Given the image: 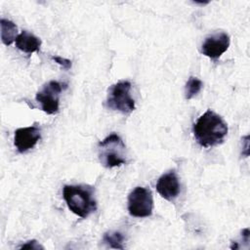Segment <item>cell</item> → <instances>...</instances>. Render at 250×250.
Listing matches in <instances>:
<instances>
[{
  "label": "cell",
  "mask_w": 250,
  "mask_h": 250,
  "mask_svg": "<svg viewBox=\"0 0 250 250\" xmlns=\"http://www.w3.org/2000/svg\"><path fill=\"white\" fill-rule=\"evenodd\" d=\"M62 197L68 209L76 216L86 219L97 210L95 189L88 185H66Z\"/></svg>",
  "instance_id": "2"
},
{
  "label": "cell",
  "mask_w": 250,
  "mask_h": 250,
  "mask_svg": "<svg viewBox=\"0 0 250 250\" xmlns=\"http://www.w3.org/2000/svg\"><path fill=\"white\" fill-rule=\"evenodd\" d=\"M228 131L225 120L211 109L200 115L192 127L196 142L203 147H211L222 144L228 135Z\"/></svg>",
  "instance_id": "1"
},
{
  "label": "cell",
  "mask_w": 250,
  "mask_h": 250,
  "mask_svg": "<svg viewBox=\"0 0 250 250\" xmlns=\"http://www.w3.org/2000/svg\"><path fill=\"white\" fill-rule=\"evenodd\" d=\"M16 47L27 54L38 52L41 46V40L26 30H22L16 38Z\"/></svg>",
  "instance_id": "10"
},
{
  "label": "cell",
  "mask_w": 250,
  "mask_h": 250,
  "mask_svg": "<svg viewBox=\"0 0 250 250\" xmlns=\"http://www.w3.org/2000/svg\"><path fill=\"white\" fill-rule=\"evenodd\" d=\"M124 236L118 231H107L103 236V242L109 248L124 249L123 246Z\"/></svg>",
  "instance_id": "12"
},
{
  "label": "cell",
  "mask_w": 250,
  "mask_h": 250,
  "mask_svg": "<svg viewBox=\"0 0 250 250\" xmlns=\"http://www.w3.org/2000/svg\"><path fill=\"white\" fill-rule=\"evenodd\" d=\"M40 138L41 130L37 125L19 128L15 131L14 145L20 153H23L34 147Z\"/></svg>",
  "instance_id": "8"
},
{
  "label": "cell",
  "mask_w": 250,
  "mask_h": 250,
  "mask_svg": "<svg viewBox=\"0 0 250 250\" xmlns=\"http://www.w3.org/2000/svg\"><path fill=\"white\" fill-rule=\"evenodd\" d=\"M66 88V84H62L56 80H51L44 84L41 90L36 93L35 100L40 104L41 109L48 114H55L59 111L60 95Z\"/></svg>",
  "instance_id": "6"
},
{
  "label": "cell",
  "mask_w": 250,
  "mask_h": 250,
  "mask_svg": "<svg viewBox=\"0 0 250 250\" xmlns=\"http://www.w3.org/2000/svg\"><path fill=\"white\" fill-rule=\"evenodd\" d=\"M20 249H33V250H39V249H44L43 246L39 244L36 240H29L26 243L22 244L21 246L19 247Z\"/></svg>",
  "instance_id": "15"
},
{
  "label": "cell",
  "mask_w": 250,
  "mask_h": 250,
  "mask_svg": "<svg viewBox=\"0 0 250 250\" xmlns=\"http://www.w3.org/2000/svg\"><path fill=\"white\" fill-rule=\"evenodd\" d=\"M131 87V83L127 80H121L111 85L107 91L105 105L123 114H130L135 109V101L130 94Z\"/></svg>",
  "instance_id": "4"
},
{
  "label": "cell",
  "mask_w": 250,
  "mask_h": 250,
  "mask_svg": "<svg viewBox=\"0 0 250 250\" xmlns=\"http://www.w3.org/2000/svg\"><path fill=\"white\" fill-rule=\"evenodd\" d=\"M52 60L55 61V62L59 63L61 66H62L64 69H69L71 67V61L60 56H52Z\"/></svg>",
  "instance_id": "14"
},
{
  "label": "cell",
  "mask_w": 250,
  "mask_h": 250,
  "mask_svg": "<svg viewBox=\"0 0 250 250\" xmlns=\"http://www.w3.org/2000/svg\"><path fill=\"white\" fill-rule=\"evenodd\" d=\"M157 192L166 200L173 201L180 193V182L174 171L163 174L156 183Z\"/></svg>",
  "instance_id": "9"
},
{
  "label": "cell",
  "mask_w": 250,
  "mask_h": 250,
  "mask_svg": "<svg viewBox=\"0 0 250 250\" xmlns=\"http://www.w3.org/2000/svg\"><path fill=\"white\" fill-rule=\"evenodd\" d=\"M98 152L101 163L106 168L126 163V146L115 133H111L98 144Z\"/></svg>",
  "instance_id": "3"
},
{
  "label": "cell",
  "mask_w": 250,
  "mask_h": 250,
  "mask_svg": "<svg viewBox=\"0 0 250 250\" xmlns=\"http://www.w3.org/2000/svg\"><path fill=\"white\" fill-rule=\"evenodd\" d=\"M153 198L150 189L135 188L128 195V212L136 218H146L152 214Z\"/></svg>",
  "instance_id": "5"
},
{
  "label": "cell",
  "mask_w": 250,
  "mask_h": 250,
  "mask_svg": "<svg viewBox=\"0 0 250 250\" xmlns=\"http://www.w3.org/2000/svg\"><path fill=\"white\" fill-rule=\"evenodd\" d=\"M202 81L194 76H190L185 86V97L187 100H190L195 97L202 89Z\"/></svg>",
  "instance_id": "13"
},
{
  "label": "cell",
  "mask_w": 250,
  "mask_h": 250,
  "mask_svg": "<svg viewBox=\"0 0 250 250\" xmlns=\"http://www.w3.org/2000/svg\"><path fill=\"white\" fill-rule=\"evenodd\" d=\"M229 35L226 32L211 34L202 43L201 53L212 60H217L229 49Z\"/></svg>",
  "instance_id": "7"
},
{
  "label": "cell",
  "mask_w": 250,
  "mask_h": 250,
  "mask_svg": "<svg viewBox=\"0 0 250 250\" xmlns=\"http://www.w3.org/2000/svg\"><path fill=\"white\" fill-rule=\"evenodd\" d=\"M0 26H1V40L3 44L6 46L11 45L14 41H16L18 34V27L16 23H14L12 21H9L7 19H1L0 20Z\"/></svg>",
  "instance_id": "11"
}]
</instances>
